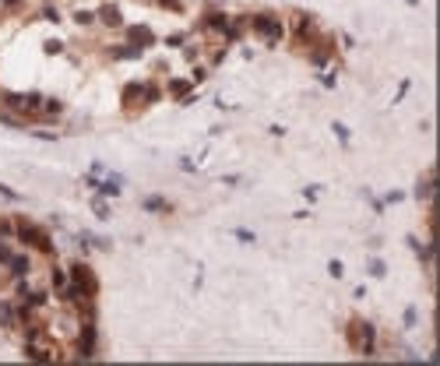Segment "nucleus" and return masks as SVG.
Wrapping results in <instances>:
<instances>
[{"instance_id":"1","label":"nucleus","mask_w":440,"mask_h":366,"mask_svg":"<svg viewBox=\"0 0 440 366\" xmlns=\"http://www.w3.org/2000/svg\"><path fill=\"white\" fill-rule=\"evenodd\" d=\"M349 345H352V352H359V356H377V328L370 320H349Z\"/></svg>"},{"instance_id":"2","label":"nucleus","mask_w":440,"mask_h":366,"mask_svg":"<svg viewBox=\"0 0 440 366\" xmlns=\"http://www.w3.org/2000/svg\"><path fill=\"white\" fill-rule=\"evenodd\" d=\"M14 239H21L25 247H32V250H39V254H53L50 232L39 229V225H32L28 219H14Z\"/></svg>"},{"instance_id":"3","label":"nucleus","mask_w":440,"mask_h":366,"mask_svg":"<svg viewBox=\"0 0 440 366\" xmlns=\"http://www.w3.org/2000/svg\"><path fill=\"white\" fill-rule=\"evenodd\" d=\"M74 352H77V359H95V352H99V331H95V320H81V324H77Z\"/></svg>"},{"instance_id":"4","label":"nucleus","mask_w":440,"mask_h":366,"mask_svg":"<svg viewBox=\"0 0 440 366\" xmlns=\"http://www.w3.org/2000/svg\"><path fill=\"white\" fill-rule=\"evenodd\" d=\"M25 359H32V363H53L57 356H53V345L46 338H28L25 342Z\"/></svg>"},{"instance_id":"5","label":"nucleus","mask_w":440,"mask_h":366,"mask_svg":"<svg viewBox=\"0 0 440 366\" xmlns=\"http://www.w3.org/2000/svg\"><path fill=\"white\" fill-rule=\"evenodd\" d=\"M254 28H257V32L268 39L271 46L278 43V39H282V21H278L275 14H257V18H254Z\"/></svg>"},{"instance_id":"6","label":"nucleus","mask_w":440,"mask_h":366,"mask_svg":"<svg viewBox=\"0 0 440 366\" xmlns=\"http://www.w3.org/2000/svg\"><path fill=\"white\" fill-rule=\"evenodd\" d=\"M4 271H7V278L14 282V278H25V275H32V257L28 254H11V261L4 264Z\"/></svg>"},{"instance_id":"7","label":"nucleus","mask_w":440,"mask_h":366,"mask_svg":"<svg viewBox=\"0 0 440 366\" xmlns=\"http://www.w3.org/2000/svg\"><path fill=\"white\" fill-rule=\"evenodd\" d=\"M67 282H71L67 268H60V264H57V268H50V293H53L57 299L64 296V289H67Z\"/></svg>"},{"instance_id":"8","label":"nucleus","mask_w":440,"mask_h":366,"mask_svg":"<svg viewBox=\"0 0 440 366\" xmlns=\"http://www.w3.org/2000/svg\"><path fill=\"white\" fill-rule=\"evenodd\" d=\"M0 328H18V303L11 299L0 303Z\"/></svg>"},{"instance_id":"9","label":"nucleus","mask_w":440,"mask_h":366,"mask_svg":"<svg viewBox=\"0 0 440 366\" xmlns=\"http://www.w3.org/2000/svg\"><path fill=\"white\" fill-rule=\"evenodd\" d=\"M127 35H131V43H134L138 50H141V46H148V43H155V35H151L145 25H131V28H127Z\"/></svg>"},{"instance_id":"10","label":"nucleus","mask_w":440,"mask_h":366,"mask_svg":"<svg viewBox=\"0 0 440 366\" xmlns=\"http://www.w3.org/2000/svg\"><path fill=\"white\" fill-rule=\"evenodd\" d=\"M99 18H102V25H109V28H120V25H124V18H120V11H116L113 4H106V7L99 11Z\"/></svg>"},{"instance_id":"11","label":"nucleus","mask_w":440,"mask_h":366,"mask_svg":"<svg viewBox=\"0 0 440 366\" xmlns=\"http://www.w3.org/2000/svg\"><path fill=\"white\" fill-rule=\"evenodd\" d=\"M124 99H127V106L131 102H145V85H127L124 88Z\"/></svg>"},{"instance_id":"12","label":"nucleus","mask_w":440,"mask_h":366,"mask_svg":"<svg viewBox=\"0 0 440 366\" xmlns=\"http://www.w3.org/2000/svg\"><path fill=\"white\" fill-rule=\"evenodd\" d=\"M145 208L148 212H169V201H162V197H145Z\"/></svg>"},{"instance_id":"13","label":"nucleus","mask_w":440,"mask_h":366,"mask_svg":"<svg viewBox=\"0 0 440 366\" xmlns=\"http://www.w3.org/2000/svg\"><path fill=\"white\" fill-rule=\"evenodd\" d=\"M169 92H173V95H190V81H183V77L169 81Z\"/></svg>"},{"instance_id":"14","label":"nucleus","mask_w":440,"mask_h":366,"mask_svg":"<svg viewBox=\"0 0 440 366\" xmlns=\"http://www.w3.org/2000/svg\"><path fill=\"white\" fill-rule=\"evenodd\" d=\"M370 275H373V278H384V261L373 257V261H370Z\"/></svg>"},{"instance_id":"15","label":"nucleus","mask_w":440,"mask_h":366,"mask_svg":"<svg viewBox=\"0 0 440 366\" xmlns=\"http://www.w3.org/2000/svg\"><path fill=\"white\" fill-rule=\"evenodd\" d=\"M158 95H162V92H158L155 85H145V102H155Z\"/></svg>"},{"instance_id":"16","label":"nucleus","mask_w":440,"mask_h":366,"mask_svg":"<svg viewBox=\"0 0 440 366\" xmlns=\"http://www.w3.org/2000/svg\"><path fill=\"white\" fill-rule=\"evenodd\" d=\"M95 215L99 219H109V205H106V201H95Z\"/></svg>"},{"instance_id":"17","label":"nucleus","mask_w":440,"mask_h":366,"mask_svg":"<svg viewBox=\"0 0 440 366\" xmlns=\"http://www.w3.org/2000/svg\"><path fill=\"white\" fill-rule=\"evenodd\" d=\"M236 239H243V243H254V232H250V229H236Z\"/></svg>"},{"instance_id":"18","label":"nucleus","mask_w":440,"mask_h":366,"mask_svg":"<svg viewBox=\"0 0 440 366\" xmlns=\"http://www.w3.org/2000/svg\"><path fill=\"white\" fill-rule=\"evenodd\" d=\"M328 271H331L335 278H342V271H345V268H342V261H331V264H328Z\"/></svg>"},{"instance_id":"19","label":"nucleus","mask_w":440,"mask_h":366,"mask_svg":"<svg viewBox=\"0 0 440 366\" xmlns=\"http://www.w3.org/2000/svg\"><path fill=\"white\" fill-rule=\"evenodd\" d=\"M405 328H416V310H412V306L405 310Z\"/></svg>"},{"instance_id":"20","label":"nucleus","mask_w":440,"mask_h":366,"mask_svg":"<svg viewBox=\"0 0 440 366\" xmlns=\"http://www.w3.org/2000/svg\"><path fill=\"white\" fill-rule=\"evenodd\" d=\"M335 134H338V141H349V131H345L342 124H335Z\"/></svg>"},{"instance_id":"21","label":"nucleus","mask_w":440,"mask_h":366,"mask_svg":"<svg viewBox=\"0 0 440 366\" xmlns=\"http://www.w3.org/2000/svg\"><path fill=\"white\" fill-rule=\"evenodd\" d=\"M0 239H4V236H0Z\"/></svg>"}]
</instances>
